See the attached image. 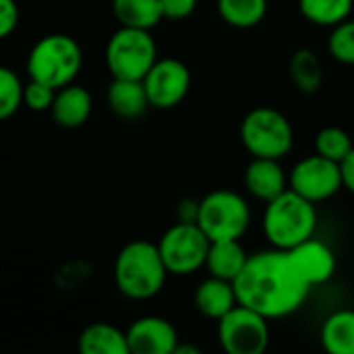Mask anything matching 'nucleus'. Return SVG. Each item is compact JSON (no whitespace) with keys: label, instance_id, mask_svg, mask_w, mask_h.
Returning <instances> with one entry per match:
<instances>
[{"label":"nucleus","instance_id":"obj_11","mask_svg":"<svg viewBox=\"0 0 354 354\" xmlns=\"http://www.w3.org/2000/svg\"><path fill=\"white\" fill-rule=\"evenodd\" d=\"M143 85L151 108L170 110L183 104L191 89V71L178 58H158L149 73L143 77Z\"/></svg>","mask_w":354,"mask_h":354},{"label":"nucleus","instance_id":"obj_10","mask_svg":"<svg viewBox=\"0 0 354 354\" xmlns=\"http://www.w3.org/2000/svg\"><path fill=\"white\" fill-rule=\"evenodd\" d=\"M288 187L315 205L328 201L344 189L340 162L324 158L315 151L292 166L288 172Z\"/></svg>","mask_w":354,"mask_h":354},{"label":"nucleus","instance_id":"obj_28","mask_svg":"<svg viewBox=\"0 0 354 354\" xmlns=\"http://www.w3.org/2000/svg\"><path fill=\"white\" fill-rule=\"evenodd\" d=\"M54 97H56L54 87H50V85H46L41 81H35V79H29V83H25L23 106L29 108L31 112H48V110H52Z\"/></svg>","mask_w":354,"mask_h":354},{"label":"nucleus","instance_id":"obj_21","mask_svg":"<svg viewBox=\"0 0 354 354\" xmlns=\"http://www.w3.org/2000/svg\"><path fill=\"white\" fill-rule=\"evenodd\" d=\"M112 15L122 27L149 31L164 19L160 0H112Z\"/></svg>","mask_w":354,"mask_h":354},{"label":"nucleus","instance_id":"obj_16","mask_svg":"<svg viewBox=\"0 0 354 354\" xmlns=\"http://www.w3.org/2000/svg\"><path fill=\"white\" fill-rule=\"evenodd\" d=\"M193 305L203 317L220 322L228 311H232L239 305L234 282L209 276L195 288Z\"/></svg>","mask_w":354,"mask_h":354},{"label":"nucleus","instance_id":"obj_19","mask_svg":"<svg viewBox=\"0 0 354 354\" xmlns=\"http://www.w3.org/2000/svg\"><path fill=\"white\" fill-rule=\"evenodd\" d=\"M247 261L249 255L243 249L241 241H216L209 247L205 270L209 272V276L234 282L239 274L245 270Z\"/></svg>","mask_w":354,"mask_h":354},{"label":"nucleus","instance_id":"obj_26","mask_svg":"<svg viewBox=\"0 0 354 354\" xmlns=\"http://www.w3.org/2000/svg\"><path fill=\"white\" fill-rule=\"evenodd\" d=\"M23 95H25V85L21 83L19 75L12 68L2 66L0 68V118L2 120H8L19 112V108L23 106Z\"/></svg>","mask_w":354,"mask_h":354},{"label":"nucleus","instance_id":"obj_3","mask_svg":"<svg viewBox=\"0 0 354 354\" xmlns=\"http://www.w3.org/2000/svg\"><path fill=\"white\" fill-rule=\"evenodd\" d=\"M261 224H263V234L272 247L290 251L315 236V228H317L315 203L288 189L276 199H272L270 203H266Z\"/></svg>","mask_w":354,"mask_h":354},{"label":"nucleus","instance_id":"obj_33","mask_svg":"<svg viewBox=\"0 0 354 354\" xmlns=\"http://www.w3.org/2000/svg\"><path fill=\"white\" fill-rule=\"evenodd\" d=\"M174 354H201V348L191 346V344H180V342H178V346H176Z\"/></svg>","mask_w":354,"mask_h":354},{"label":"nucleus","instance_id":"obj_30","mask_svg":"<svg viewBox=\"0 0 354 354\" xmlns=\"http://www.w3.org/2000/svg\"><path fill=\"white\" fill-rule=\"evenodd\" d=\"M197 2L199 0H160L164 19H170V21H180V19L191 17L197 8Z\"/></svg>","mask_w":354,"mask_h":354},{"label":"nucleus","instance_id":"obj_12","mask_svg":"<svg viewBox=\"0 0 354 354\" xmlns=\"http://www.w3.org/2000/svg\"><path fill=\"white\" fill-rule=\"evenodd\" d=\"M127 338L133 354H174L178 346L176 328L158 315L135 319L127 330Z\"/></svg>","mask_w":354,"mask_h":354},{"label":"nucleus","instance_id":"obj_17","mask_svg":"<svg viewBox=\"0 0 354 354\" xmlns=\"http://www.w3.org/2000/svg\"><path fill=\"white\" fill-rule=\"evenodd\" d=\"M108 108L112 114L124 120H135L145 114V110L151 106L143 79H112L106 93Z\"/></svg>","mask_w":354,"mask_h":354},{"label":"nucleus","instance_id":"obj_1","mask_svg":"<svg viewBox=\"0 0 354 354\" xmlns=\"http://www.w3.org/2000/svg\"><path fill=\"white\" fill-rule=\"evenodd\" d=\"M239 305H245L268 319L292 315L303 307L311 286L301 278L290 253L266 249L249 255L245 270L234 280Z\"/></svg>","mask_w":354,"mask_h":354},{"label":"nucleus","instance_id":"obj_24","mask_svg":"<svg viewBox=\"0 0 354 354\" xmlns=\"http://www.w3.org/2000/svg\"><path fill=\"white\" fill-rule=\"evenodd\" d=\"M354 0H299V10L305 21L317 27H336L351 19Z\"/></svg>","mask_w":354,"mask_h":354},{"label":"nucleus","instance_id":"obj_5","mask_svg":"<svg viewBox=\"0 0 354 354\" xmlns=\"http://www.w3.org/2000/svg\"><path fill=\"white\" fill-rule=\"evenodd\" d=\"M241 143L253 158L282 160L292 151L295 131L290 120L276 108L259 106L245 114L241 122Z\"/></svg>","mask_w":354,"mask_h":354},{"label":"nucleus","instance_id":"obj_13","mask_svg":"<svg viewBox=\"0 0 354 354\" xmlns=\"http://www.w3.org/2000/svg\"><path fill=\"white\" fill-rule=\"evenodd\" d=\"M290 259L295 263V268L299 270L301 278L313 288L319 284H326L328 280H332V276L336 274V255L334 251L317 241L315 236L301 243L299 247L290 249Z\"/></svg>","mask_w":354,"mask_h":354},{"label":"nucleus","instance_id":"obj_9","mask_svg":"<svg viewBox=\"0 0 354 354\" xmlns=\"http://www.w3.org/2000/svg\"><path fill=\"white\" fill-rule=\"evenodd\" d=\"M268 317L236 305L218 322L220 346L228 354H261L270 344Z\"/></svg>","mask_w":354,"mask_h":354},{"label":"nucleus","instance_id":"obj_20","mask_svg":"<svg viewBox=\"0 0 354 354\" xmlns=\"http://www.w3.org/2000/svg\"><path fill=\"white\" fill-rule=\"evenodd\" d=\"M319 340L330 354H354V309H340L322 324Z\"/></svg>","mask_w":354,"mask_h":354},{"label":"nucleus","instance_id":"obj_25","mask_svg":"<svg viewBox=\"0 0 354 354\" xmlns=\"http://www.w3.org/2000/svg\"><path fill=\"white\" fill-rule=\"evenodd\" d=\"M353 137L340 127H324L315 135V151L334 162H342L353 151Z\"/></svg>","mask_w":354,"mask_h":354},{"label":"nucleus","instance_id":"obj_7","mask_svg":"<svg viewBox=\"0 0 354 354\" xmlns=\"http://www.w3.org/2000/svg\"><path fill=\"white\" fill-rule=\"evenodd\" d=\"M197 224L216 241H241L251 224V209L243 195L230 189H218L207 193L199 201Z\"/></svg>","mask_w":354,"mask_h":354},{"label":"nucleus","instance_id":"obj_29","mask_svg":"<svg viewBox=\"0 0 354 354\" xmlns=\"http://www.w3.org/2000/svg\"><path fill=\"white\" fill-rule=\"evenodd\" d=\"M19 4L17 0H0V37L6 39L19 27Z\"/></svg>","mask_w":354,"mask_h":354},{"label":"nucleus","instance_id":"obj_6","mask_svg":"<svg viewBox=\"0 0 354 354\" xmlns=\"http://www.w3.org/2000/svg\"><path fill=\"white\" fill-rule=\"evenodd\" d=\"M158 60L149 29L118 27L106 44V66L112 79H143Z\"/></svg>","mask_w":354,"mask_h":354},{"label":"nucleus","instance_id":"obj_31","mask_svg":"<svg viewBox=\"0 0 354 354\" xmlns=\"http://www.w3.org/2000/svg\"><path fill=\"white\" fill-rule=\"evenodd\" d=\"M340 170H342V183H344V189L354 195V147H353V151H351V153L340 162Z\"/></svg>","mask_w":354,"mask_h":354},{"label":"nucleus","instance_id":"obj_22","mask_svg":"<svg viewBox=\"0 0 354 354\" xmlns=\"http://www.w3.org/2000/svg\"><path fill=\"white\" fill-rule=\"evenodd\" d=\"M220 19L234 29L257 27L268 15V0H218Z\"/></svg>","mask_w":354,"mask_h":354},{"label":"nucleus","instance_id":"obj_15","mask_svg":"<svg viewBox=\"0 0 354 354\" xmlns=\"http://www.w3.org/2000/svg\"><path fill=\"white\" fill-rule=\"evenodd\" d=\"M93 108V97L83 85H64L56 89V97L52 104V118L62 129H79L83 127Z\"/></svg>","mask_w":354,"mask_h":354},{"label":"nucleus","instance_id":"obj_4","mask_svg":"<svg viewBox=\"0 0 354 354\" xmlns=\"http://www.w3.org/2000/svg\"><path fill=\"white\" fill-rule=\"evenodd\" d=\"M83 66L79 41L66 33H50L33 44L27 54L25 71L29 79L41 81L54 89L71 85Z\"/></svg>","mask_w":354,"mask_h":354},{"label":"nucleus","instance_id":"obj_32","mask_svg":"<svg viewBox=\"0 0 354 354\" xmlns=\"http://www.w3.org/2000/svg\"><path fill=\"white\" fill-rule=\"evenodd\" d=\"M178 222H195L197 224V218H199V201H193V199H187L178 205Z\"/></svg>","mask_w":354,"mask_h":354},{"label":"nucleus","instance_id":"obj_23","mask_svg":"<svg viewBox=\"0 0 354 354\" xmlns=\"http://www.w3.org/2000/svg\"><path fill=\"white\" fill-rule=\"evenodd\" d=\"M290 79L295 87L303 93H315L319 91L324 83V66L319 56L313 50L301 48L292 54L290 58Z\"/></svg>","mask_w":354,"mask_h":354},{"label":"nucleus","instance_id":"obj_8","mask_svg":"<svg viewBox=\"0 0 354 354\" xmlns=\"http://www.w3.org/2000/svg\"><path fill=\"white\" fill-rule=\"evenodd\" d=\"M212 241L195 222H178L170 226L158 241L162 259L172 276H191L205 268Z\"/></svg>","mask_w":354,"mask_h":354},{"label":"nucleus","instance_id":"obj_18","mask_svg":"<svg viewBox=\"0 0 354 354\" xmlns=\"http://www.w3.org/2000/svg\"><path fill=\"white\" fill-rule=\"evenodd\" d=\"M77 348L81 354H131L127 332L106 322L87 326L77 338Z\"/></svg>","mask_w":354,"mask_h":354},{"label":"nucleus","instance_id":"obj_2","mask_svg":"<svg viewBox=\"0 0 354 354\" xmlns=\"http://www.w3.org/2000/svg\"><path fill=\"white\" fill-rule=\"evenodd\" d=\"M168 268L162 259L158 243L131 241L114 261V282L122 297L131 301H149L162 292Z\"/></svg>","mask_w":354,"mask_h":354},{"label":"nucleus","instance_id":"obj_27","mask_svg":"<svg viewBox=\"0 0 354 354\" xmlns=\"http://www.w3.org/2000/svg\"><path fill=\"white\" fill-rule=\"evenodd\" d=\"M328 50L340 64L354 66V19H346L332 27L328 37Z\"/></svg>","mask_w":354,"mask_h":354},{"label":"nucleus","instance_id":"obj_14","mask_svg":"<svg viewBox=\"0 0 354 354\" xmlns=\"http://www.w3.org/2000/svg\"><path fill=\"white\" fill-rule=\"evenodd\" d=\"M245 189L255 199L270 203L284 191H288V174L280 160L274 158H253L245 168Z\"/></svg>","mask_w":354,"mask_h":354}]
</instances>
